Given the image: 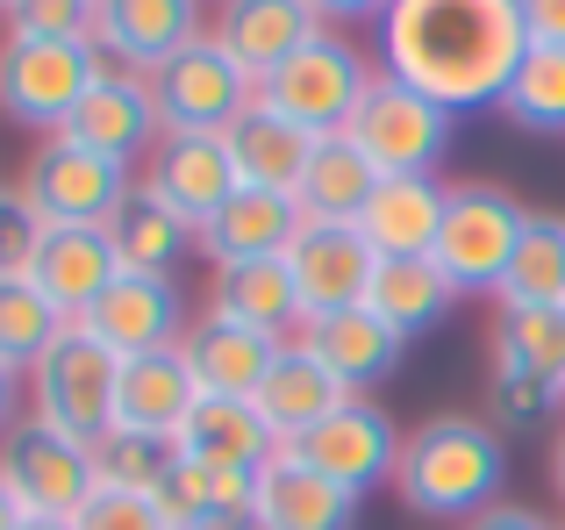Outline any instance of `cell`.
Masks as SVG:
<instances>
[{
    "label": "cell",
    "instance_id": "27",
    "mask_svg": "<svg viewBox=\"0 0 565 530\" xmlns=\"http://www.w3.org/2000/svg\"><path fill=\"white\" fill-rule=\"evenodd\" d=\"M207 316L250 322L265 337H301V294L287 279V258H250V265H222L207 279Z\"/></svg>",
    "mask_w": 565,
    "mask_h": 530
},
{
    "label": "cell",
    "instance_id": "2",
    "mask_svg": "<svg viewBox=\"0 0 565 530\" xmlns=\"http://www.w3.org/2000/svg\"><path fill=\"white\" fill-rule=\"evenodd\" d=\"M509 488V437L494 431L487 416H444L415 423L401 437V466H394V495L415 509L423 523H472L480 509L501 502Z\"/></svg>",
    "mask_w": 565,
    "mask_h": 530
},
{
    "label": "cell",
    "instance_id": "9",
    "mask_svg": "<svg viewBox=\"0 0 565 530\" xmlns=\"http://www.w3.org/2000/svg\"><path fill=\"white\" fill-rule=\"evenodd\" d=\"M151 100H158V129L166 137H222L258 100V80L215 36H201L193 51H180L172 65L151 72Z\"/></svg>",
    "mask_w": 565,
    "mask_h": 530
},
{
    "label": "cell",
    "instance_id": "24",
    "mask_svg": "<svg viewBox=\"0 0 565 530\" xmlns=\"http://www.w3.org/2000/svg\"><path fill=\"white\" fill-rule=\"evenodd\" d=\"M301 223H308V215H301V201H294V194H258V187H236L230 209L201 230V258L215 265V273H222V265H250V258H279Z\"/></svg>",
    "mask_w": 565,
    "mask_h": 530
},
{
    "label": "cell",
    "instance_id": "30",
    "mask_svg": "<svg viewBox=\"0 0 565 530\" xmlns=\"http://www.w3.org/2000/svg\"><path fill=\"white\" fill-rule=\"evenodd\" d=\"M373 187H380V172H373V158H365L359 144L351 137H322L294 201H301L308 223H359L365 201H373Z\"/></svg>",
    "mask_w": 565,
    "mask_h": 530
},
{
    "label": "cell",
    "instance_id": "42",
    "mask_svg": "<svg viewBox=\"0 0 565 530\" xmlns=\"http://www.w3.org/2000/svg\"><path fill=\"white\" fill-rule=\"evenodd\" d=\"M458 530H552V517H537L530 502H509V495H501L494 509H480V517L458 523Z\"/></svg>",
    "mask_w": 565,
    "mask_h": 530
},
{
    "label": "cell",
    "instance_id": "6",
    "mask_svg": "<svg viewBox=\"0 0 565 530\" xmlns=\"http://www.w3.org/2000/svg\"><path fill=\"white\" fill-rule=\"evenodd\" d=\"M373 80H380V65L344 29H330V36H316L301 57H287V65L258 86V100L273 115H287L294 129H308V137H344Z\"/></svg>",
    "mask_w": 565,
    "mask_h": 530
},
{
    "label": "cell",
    "instance_id": "1",
    "mask_svg": "<svg viewBox=\"0 0 565 530\" xmlns=\"http://www.w3.org/2000/svg\"><path fill=\"white\" fill-rule=\"evenodd\" d=\"M530 29L515 0H394L380 14V72L429 94L437 108H501Z\"/></svg>",
    "mask_w": 565,
    "mask_h": 530
},
{
    "label": "cell",
    "instance_id": "46",
    "mask_svg": "<svg viewBox=\"0 0 565 530\" xmlns=\"http://www.w3.org/2000/svg\"><path fill=\"white\" fill-rule=\"evenodd\" d=\"M552 495L565 502V423L552 431Z\"/></svg>",
    "mask_w": 565,
    "mask_h": 530
},
{
    "label": "cell",
    "instance_id": "7",
    "mask_svg": "<svg viewBox=\"0 0 565 530\" xmlns=\"http://www.w3.org/2000/svg\"><path fill=\"white\" fill-rule=\"evenodd\" d=\"M14 187L43 215V230H108L115 209L137 194V166H115L72 137H43Z\"/></svg>",
    "mask_w": 565,
    "mask_h": 530
},
{
    "label": "cell",
    "instance_id": "51",
    "mask_svg": "<svg viewBox=\"0 0 565 530\" xmlns=\"http://www.w3.org/2000/svg\"><path fill=\"white\" fill-rule=\"evenodd\" d=\"M207 8H215V0H207Z\"/></svg>",
    "mask_w": 565,
    "mask_h": 530
},
{
    "label": "cell",
    "instance_id": "43",
    "mask_svg": "<svg viewBox=\"0 0 565 530\" xmlns=\"http://www.w3.org/2000/svg\"><path fill=\"white\" fill-rule=\"evenodd\" d=\"M515 8H523L530 43H558L565 51V0H515Z\"/></svg>",
    "mask_w": 565,
    "mask_h": 530
},
{
    "label": "cell",
    "instance_id": "40",
    "mask_svg": "<svg viewBox=\"0 0 565 530\" xmlns=\"http://www.w3.org/2000/svg\"><path fill=\"white\" fill-rule=\"evenodd\" d=\"M36 244H43V215L22 201V187H8V180H0V279L29 273Z\"/></svg>",
    "mask_w": 565,
    "mask_h": 530
},
{
    "label": "cell",
    "instance_id": "28",
    "mask_svg": "<svg viewBox=\"0 0 565 530\" xmlns=\"http://www.w3.org/2000/svg\"><path fill=\"white\" fill-rule=\"evenodd\" d=\"M180 452L186 459H215V466H250L258 474L279 452L273 423L258 416V402H236V394H201L180 423Z\"/></svg>",
    "mask_w": 565,
    "mask_h": 530
},
{
    "label": "cell",
    "instance_id": "33",
    "mask_svg": "<svg viewBox=\"0 0 565 530\" xmlns=\"http://www.w3.org/2000/svg\"><path fill=\"white\" fill-rule=\"evenodd\" d=\"M487 351H494V365H515V373H537L552 388H565V301L558 308H501L494 301Z\"/></svg>",
    "mask_w": 565,
    "mask_h": 530
},
{
    "label": "cell",
    "instance_id": "23",
    "mask_svg": "<svg viewBox=\"0 0 565 530\" xmlns=\"http://www.w3.org/2000/svg\"><path fill=\"white\" fill-rule=\"evenodd\" d=\"M250 402H258L265 423H273L279 445H294V437H308L330 409H344V380H337L301 337H287V351L273 359V373H265V388L250 394Z\"/></svg>",
    "mask_w": 565,
    "mask_h": 530
},
{
    "label": "cell",
    "instance_id": "4",
    "mask_svg": "<svg viewBox=\"0 0 565 530\" xmlns=\"http://www.w3.org/2000/svg\"><path fill=\"white\" fill-rule=\"evenodd\" d=\"M344 137L373 158L380 180H437V166L451 158L458 115L437 108L429 94H415V86H401L394 72H380V80L365 86V100H359Z\"/></svg>",
    "mask_w": 565,
    "mask_h": 530
},
{
    "label": "cell",
    "instance_id": "25",
    "mask_svg": "<svg viewBox=\"0 0 565 530\" xmlns=\"http://www.w3.org/2000/svg\"><path fill=\"white\" fill-rule=\"evenodd\" d=\"M193 402H201V388L180 351H143V359H122V380H115V431L180 437Z\"/></svg>",
    "mask_w": 565,
    "mask_h": 530
},
{
    "label": "cell",
    "instance_id": "32",
    "mask_svg": "<svg viewBox=\"0 0 565 530\" xmlns=\"http://www.w3.org/2000/svg\"><path fill=\"white\" fill-rule=\"evenodd\" d=\"M250 495H258V474L250 466H215V459H180V474L158 488V517L166 530H193L215 509H244L250 517Z\"/></svg>",
    "mask_w": 565,
    "mask_h": 530
},
{
    "label": "cell",
    "instance_id": "45",
    "mask_svg": "<svg viewBox=\"0 0 565 530\" xmlns=\"http://www.w3.org/2000/svg\"><path fill=\"white\" fill-rule=\"evenodd\" d=\"M22 402H29V388H22V373L14 365H0V437L22 423Z\"/></svg>",
    "mask_w": 565,
    "mask_h": 530
},
{
    "label": "cell",
    "instance_id": "36",
    "mask_svg": "<svg viewBox=\"0 0 565 530\" xmlns=\"http://www.w3.org/2000/svg\"><path fill=\"white\" fill-rule=\"evenodd\" d=\"M180 437H151V431H108L94 445V480L100 488H115V495H151L158 502V488H166L172 474H180Z\"/></svg>",
    "mask_w": 565,
    "mask_h": 530
},
{
    "label": "cell",
    "instance_id": "13",
    "mask_svg": "<svg viewBox=\"0 0 565 530\" xmlns=\"http://www.w3.org/2000/svg\"><path fill=\"white\" fill-rule=\"evenodd\" d=\"M287 279L301 294V316H344V308H365V287H373L380 252L359 237V223H301L287 252Z\"/></svg>",
    "mask_w": 565,
    "mask_h": 530
},
{
    "label": "cell",
    "instance_id": "3",
    "mask_svg": "<svg viewBox=\"0 0 565 530\" xmlns=\"http://www.w3.org/2000/svg\"><path fill=\"white\" fill-rule=\"evenodd\" d=\"M115 380H122V359H115L86 322H72V330L22 373L29 416L65 431V437H79V445H100V437L115 431Z\"/></svg>",
    "mask_w": 565,
    "mask_h": 530
},
{
    "label": "cell",
    "instance_id": "16",
    "mask_svg": "<svg viewBox=\"0 0 565 530\" xmlns=\"http://www.w3.org/2000/svg\"><path fill=\"white\" fill-rule=\"evenodd\" d=\"M57 137H72V144H86V151L115 158V166H143V158H151V144L166 137V129H158L151 80H143V72L108 65L94 86H86V100L72 108V123L57 129Z\"/></svg>",
    "mask_w": 565,
    "mask_h": 530
},
{
    "label": "cell",
    "instance_id": "21",
    "mask_svg": "<svg viewBox=\"0 0 565 530\" xmlns=\"http://www.w3.org/2000/svg\"><path fill=\"white\" fill-rule=\"evenodd\" d=\"M301 344L316 351V359L330 365L337 380H344V394H373L380 380H394V365H401V351H408V337L386 330L373 308H344V316L301 322Z\"/></svg>",
    "mask_w": 565,
    "mask_h": 530
},
{
    "label": "cell",
    "instance_id": "41",
    "mask_svg": "<svg viewBox=\"0 0 565 530\" xmlns=\"http://www.w3.org/2000/svg\"><path fill=\"white\" fill-rule=\"evenodd\" d=\"M72 530H166L151 495H115V488H94L86 509L72 517Z\"/></svg>",
    "mask_w": 565,
    "mask_h": 530
},
{
    "label": "cell",
    "instance_id": "49",
    "mask_svg": "<svg viewBox=\"0 0 565 530\" xmlns=\"http://www.w3.org/2000/svg\"><path fill=\"white\" fill-rule=\"evenodd\" d=\"M8 8H14V0H0V14H8Z\"/></svg>",
    "mask_w": 565,
    "mask_h": 530
},
{
    "label": "cell",
    "instance_id": "48",
    "mask_svg": "<svg viewBox=\"0 0 565 530\" xmlns=\"http://www.w3.org/2000/svg\"><path fill=\"white\" fill-rule=\"evenodd\" d=\"M14 523H22V509H14V495L0 488V530H14Z\"/></svg>",
    "mask_w": 565,
    "mask_h": 530
},
{
    "label": "cell",
    "instance_id": "10",
    "mask_svg": "<svg viewBox=\"0 0 565 530\" xmlns=\"http://www.w3.org/2000/svg\"><path fill=\"white\" fill-rule=\"evenodd\" d=\"M0 488L14 495L22 517H79L94 480V445L51 431V423L22 416L8 437H0Z\"/></svg>",
    "mask_w": 565,
    "mask_h": 530
},
{
    "label": "cell",
    "instance_id": "17",
    "mask_svg": "<svg viewBox=\"0 0 565 530\" xmlns=\"http://www.w3.org/2000/svg\"><path fill=\"white\" fill-rule=\"evenodd\" d=\"M137 187H151L180 223H193V237H201L236 194L230 144L222 137H158L151 158H143V172H137Z\"/></svg>",
    "mask_w": 565,
    "mask_h": 530
},
{
    "label": "cell",
    "instance_id": "20",
    "mask_svg": "<svg viewBox=\"0 0 565 530\" xmlns=\"http://www.w3.org/2000/svg\"><path fill=\"white\" fill-rule=\"evenodd\" d=\"M222 144H230L236 187H258V194H301V172H308V158H316L322 137H308V129H294L287 115H273L265 100H250V108L222 129Z\"/></svg>",
    "mask_w": 565,
    "mask_h": 530
},
{
    "label": "cell",
    "instance_id": "31",
    "mask_svg": "<svg viewBox=\"0 0 565 530\" xmlns=\"http://www.w3.org/2000/svg\"><path fill=\"white\" fill-rule=\"evenodd\" d=\"M108 237H115V258H122L129 273H180V258L201 252L193 223H180V215H172L166 201L151 194V187H137V194L115 209Z\"/></svg>",
    "mask_w": 565,
    "mask_h": 530
},
{
    "label": "cell",
    "instance_id": "29",
    "mask_svg": "<svg viewBox=\"0 0 565 530\" xmlns=\"http://www.w3.org/2000/svg\"><path fill=\"white\" fill-rule=\"evenodd\" d=\"M365 308H373L386 330H401L415 344L423 330H437V322L458 308V287L437 273V258H380L373 287H365Z\"/></svg>",
    "mask_w": 565,
    "mask_h": 530
},
{
    "label": "cell",
    "instance_id": "11",
    "mask_svg": "<svg viewBox=\"0 0 565 530\" xmlns=\"http://www.w3.org/2000/svg\"><path fill=\"white\" fill-rule=\"evenodd\" d=\"M401 423L386 416L373 394H344V409H330V416L316 423L308 437H294V459H308L316 474L344 480L351 495L365 488H394V466H401Z\"/></svg>",
    "mask_w": 565,
    "mask_h": 530
},
{
    "label": "cell",
    "instance_id": "50",
    "mask_svg": "<svg viewBox=\"0 0 565 530\" xmlns=\"http://www.w3.org/2000/svg\"><path fill=\"white\" fill-rule=\"evenodd\" d=\"M552 530H565V523H552Z\"/></svg>",
    "mask_w": 565,
    "mask_h": 530
},
{
    "label": "cell",
    "instance_id": "12",
    "mask_svg": "<svg viewBox=\"0 0 565 530\" xmlns=\"http://www.w3.org/2000/svg\"><path fill=\"white\" fill-rule=\"evenodd\" d=\"M86 330L115 351V359H143V351H180L186 337V294H180V273H115L108 294L86 308Z\"/></svg>",
    "mask_w": 565,
    "mask_h": 530
},
{
    "label": "cell",
    "instance_id": "47",
    "mask_svg": "<svg viewBox=\"0 0 565 530\" xmlns=\"http://www.w3.org/2000/svg\"><path fill=\"white\" fill-rule=\"evenodd\" d=\"M14 530H72V517H22Z\"/></svg>",
    "mask_w": 565,
    "mask_h": 530
},
{
    "label": "cell",
    "instance_id": "22",
    "mask_svg": "<svg viewBox=\"0 0 565 530\" xmlns=\"http://www.w3.org/2000/svg\"><path fill=\"white\" fill-rule=\"evenodd\" d=\"M115 273H122V258H115L108 230H43L36 258H29V279H36L57 301V316H72V322L108 294Z\"/></svg>",
    "mask_w": 565,
    "mask_h": 530
},
{
    "label": "cell",
    "instance_id": "19",
    "mask_svg": "<svg viewBox=\"0 0 565 530\" xmlns=\"http://www.w3.org/2000/svg\"><path fill=\"white\" fill-rule=\"evenodd\" d=\"M279 351H287V337H265V330H250V322L207 316V308L180 337V359H186L193 388L201 394H236V402H250V394L265 388V373H273Z\"/></svg>",
    "mask_w": 565,
    "mask_h": 530
},
{
    "label": "cell",
    "instance_id": "14",
    "mask_svg": "<svg viewBox=\"0 0 565 530\" xmlns=\"http://www.w3.org/2000/svg\"><path fill=\"white\" fill-rule=\"evenodd\" d=\"M207 36V0H94V43L108 51V65L143 72L172 65L180 51Z\"/></svg>",
    "mask_w": 565,
    "mask_h": 530
},
{
    "label": "cell",
    "instance_id": "15",
    "mask_svg": "<svg viewBox=\"0 0 565 530\" xmlns=\"http://www.w3.org/2000/svg\"><path fill=\"white\" fill-rule=\"evenodd\" d=\"M207 36L265 86L287 57H301L316 36H330V22L308 0H215L207 8Z\"/></svg>",
    "mask_w": 565,
    "mask_h": 530
},
{
    "label": "cell",
    "instance_id": "18",
    "mask_svg": "<svg viewBox=\"0 0 565 530\" xmlns=\"http://www.w3.org/2000/svg\"><path fill=\"white\" fill-rule=\"evenodd\" d=\"M250 523L258 530H351L359 523V495L344 480L316 474L308 459H294L287 445L258 466V495H250Z\"/></svg>",
    "mask_w": 565,
    "mask_h": 530
},
{
    "label": "cell",
    "instance_id": "26",
    "mask_svg": "<svg viewBox=\"0 0 565 530\" xmlns=\"http://www.w3.org/2000/svg\"><path fill=\"white\" fill-rule=\"evenodd\" d=\"M444 194H451L444 180H380L359 215V237L380 258H429L444 230Z\"/></svg>",
    "mask_w": 565,
    "mask_h": 530
},
{
    "label": "cell",
    "instance_id": "44",
    "mask_svg": "<svg viewBox=\"0 0 565 530\" xmlns=\"http://www.w3.org/2000/svg\"><path fill=\"white\" fill-rule=\"evenodd\" d=\"M308 8H316L330 29H359V22H373V29H380V14L394 8V0H308Z\"/></svg>",
    "mask_w": 565,
    "mask_h": 530
},
{
    "label": "cell",
    "instance_id": "38",
    "mask_svg": "<svg viewBox=\"0 0 565 530\" xmlns=\"http://www.w3.org/2000/svg\"><path fill=\"white\" fill-rule=\"evenodd\" d=\"M487 423L494 431H537V423H565V388L537 373H515V365H494L487 373Z\"/></svg>",
    "mask_w": 565,
    "mask_h": 530
},
{
    "label": "cell",
    "instance_id": "37",
    "mask_svg": "<svg viewBox=\"0 0 565 530\" xmlns=\"http://www.w3.org/2000/svg\"><path fill=\"white\" fill-rule=\"evenodd\" d=\"M501 115L530 137H565V51L558 43H530L523 65H515L509 94H501Z\"/></svg>",
    "mask_w": 565,
    "mask_h": 530
},
{
    "label": "cell",
    "instance_id": "34",
    "mask_svg": "<svg viewBox=\"0 0 565 530\" xmlns=\"http://www.w3.org/2000/svg\"><path fill=\"white\" fill-rule=\"evenodd\" d=\"M501 308H558L565 301V215L530 209L523 244H515V265L494 294Z\"/></svg>",
    "mask_w": 565,
    "mask_h": 530
},
{
    "label": "cell",
    "instance_id": "8",
    "mask_svg": "<svg viewBox=\"0 0 565 530\" xmlns=\"http://www.w3.org/2000/svg\"><path fill=\"white\" fill-rule=\"evenodd\" d=\"M100 72H108V51H100V43H29V36H0V115H8L14 129L57 137Z\"/></svg>",
    "mask_w": 565,
    "mask_h": 530
},
{
    "label": "cell",
    "instance_id": "39",
    "mask_svg": "<svg viewBox=\"0 0 565 530\" xmlns=\"http://www.w3.org/2000/svg\"><path fill=\"white\" fill-rule=\"evenodd\" d=\"M0 36H29V43H94V0H14L0 14Z\"/></svg>",
    "mask_w": 565,
    "mask_h": 530
},
{
    "label": "cell",
    "instance_id": "5",
    "mask_svg": "<svg viewBox=\"0 0 565 530\" xmlns=\"http://www.w3.org/2000/svg\"><path fill=\"white\" fill-rule=\"evenodd\" d=\"M530 209L494 180H466L444 194V230H437V273L451 279L458 294H501L515 265V244H523Z\"/></svg>",
    "mask_w": 565,
    "mask_h": 530
},
{
    "label": "cell",
    "instance_id": "35",
    "mask_svg": "<svg viewBox=\"0 0 565 530\" xmlns=\"http://www.w3.org/2000/svg\"><path fill=\"white\" fill-rule=\"evenodd\" d=\"M65 330H72V316H57V301H51V294H43L29 273L0 279V365L29 373V365H36Z\"/></svg>",
    "mask_w": 565,
    "mask_h": 530
}]
</instances>
